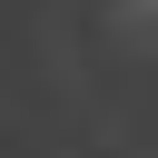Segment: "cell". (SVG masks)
<instances>
[{"mask_svg":"<svg viewBox=\"0 0 158 158\" xmlns=\"http://www.w3.org/2000/svg\"><path fill=\"white\" fill-rule=\"evenodd\" d=\"M148 40H158V0H148Z\"/></svg>","mask_w":158,"mask_h":158,"instance_id":"obj_1","label":"cell"}]
</instances>
